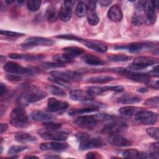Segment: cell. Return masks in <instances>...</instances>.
Listing matches in <instances>:
<instances>
[{"label": "cell", "mask_w": 159, "mask_h": 159, "mask_svg": "<svg viewBox=\"0 0 159 159\" xmlns=\"http://www.w3.org/2000/svg\"><path fill=\"white\" fill-rule=\"evenodd\" d=\"M47 96L45 91L30 88L24 94H22L17 99L18 104L21 107H25L29 103H32L40 101Z\"/></svg>", "instance_id": "cell-1"}, {"label": "cell", "mask_w": 159, "mask_h": 159, "mask_svg": "<svg viewBox=\"0 0 159 159\" xmlns=\"http://www.w3.org/2000/svg\"><path fill=\"white\" fill-rule=\"evenodd\" d=\"M76 136V138L77 139V140L80 142L81 141L83 140L84 139H85L86 138L88 137L89 135L88 133L86 132H77L75 135Z\"/></svg>", "instance_id": "cell-50"}, {"label": "cell", "mask_w": 159, "mask_h": 159, "mask_svg": "<svg viewBox=\"0 0 159 159\" xmlns=\"http://www.w3.org/2000/svg\"><path fill=\"white\" fill-rule=\"evenodd\" d=\"M0 33L2 35L10 37H22L24 35V34L20 33V32H14V31H11V30H1Z\"/></svg>", "instance_id": "cell-45"}, {"label": "cell", "mask_w": 159, "mask_h": 159, "mask_svg": "<svg viewBox=\"0 0 159 159\" xmlns=\"http://www.w3.org/2000/svg\"><path fill=\"white\" fill-rule=\"evenodd\" d=\"M152 158L158 159L159 158V144L158 142L153 143L150 145V153Z\"/></svg>", "instance_id": "cell-41"}, {"label": "cell", "mask_w": 159, "mask_h": 159, "mask_svg": "<svg viewBox=\"0 0 159 159\" xmlns=\"http://www.w3.org/2000/svg\"><path fill=\"white\" fill-rule=\"evenodd\" d=\"M54 43V40L48 38L42 37H30L21 44V47L27 48L37 46H50Z\"/></svg>", "instance_id": "cell-7"}, {"label": "cell", "mask_w": 159, "mask_h": 159, "mask_svg": "<svg viewBox=\"0 0 159 159\" xmlns=\"http://www.w3.org/2000/svg\"><path fill=\"white\" fill-rule=\"evenodd\" d=\"M51 76L62 80L66 83L71 81H78L81 78V75L80 73L77 71H52L49 73Z\"/></svg>", "instance_id": "cell-9"}, {"label": "cell", "mask_w": 159, "mask_h": 159, "mask_svg": "<svg viewBox=\"0 0 159 159\" xmlns=\"http://www.w3.org/2000/svg\"><path fill=\"white\" fill-rule=\"evenodd\" d=\"M145 11L146 13V22L148 24H153L156 20L155 9L152 5L151 2H146L145 6Z\"/></svg>", "instance_id": "cell-25"}, {"label": "cell", "mask_w": 159, "mask_h": 159, "mask_svg": "<svg viewBox=\"0 0 159 159\" xmlns=\"http://www.w3.org/2000/svg\"><path fill=\"white\" fill-rule=\"evenodd\" d=\"M28 147L25 145H13L9 147L7 151L8 155H15L16 153H18L20 152H22L26 149H27Z\"/></svg>", "instance_id": "cell-38"}, {"label": "cell", "mask_w": 159, "mask_h": 159, "mask_svg": "<svg viewBox=\"0 0 159 159\" xmlns=\"http://www.w3.org/2000/svg\"><path fill=\"white\" fill-rule=\"evenodd\" d=\"M68 147L67 143L62 142V141H54L51 142L42 143L40 145L41 150H55L57 152L63 151Z\"/></svg>", "instance_id": "cell-15"}, {"label": "cell", "mask_w": 159, "mask_h": 159, "mask_svg": "<svg viewBox=\"0 0 159 159\" xmlns=\"http://www.w3.org/2000/svg\"><path fill=\"white\" fill-rule=\"evenodd\" d=\"M47 157L48 158H60V157L59 156H51V155H49V156H47Z\"/></svg>", "instance_id": "cell-61"}, {"label": "cell", "mask_w": 159, "mask_h": 159, "mask_svg": "<svg viewBox=\"0 0 159 159\" xmlns=\"http://www.w3.org/2000/svg\"><path fill=\"white\" fill-rule=\"evenodd\" d=\"M74 1H65L58 12V17L63 22L69 21L72 16Z\"/></svg>", "instance_id": "cell-11"}, {"label": "cell", "mask_w": 159, "mask_h": 159, "mask_svg": "<svg viewBox=\"0 0 159 159\" xmlns=\"http://www.w3.org/2000/svg\"><path fill=\"white\" fill-rule=\"evenodd\" d=\"M56 37L58 39H66L70 40H75L79 42H83L84 40V39L81 38H80L78 37H76L75 35H71V34H60V35H57Z\"/></svg>", "instance_id": "cell-43"}, {"label": "cell", "mask_w": 159, "mask_h": 159, "mask_svg": "<svg viewBox=\"0 0 159 159\" xmlns=\"http://www.w3.org/2000/svg\"><path fill=\"white\" fill-rule=\"evenodd\" d=\"M49 89L50 92L55 96H58L60 97L66 96V92L59 86H57L55 85H52V86H50Z\"/></svg>", "instance_id": "cell-39"}, {"label": "cell", "mask_w": 159, "mask_h": 159, "mask_svg": "<svg viewBox=\"0 0 159 159\" xmlns=\"http://www.w3.org/2000/svg\"><path fill=\"white\" fill-rule=\"evenodd\" d=\"M42 66L45 68H60V67H63L65 66V64L60 63L58 62L53 63V62H45L42 64Z\"/></svg>", "instance_id": "cell-48"}, {"label": "cell", "mask_w": 159, "mask_h": 159, "mask_svg": "<svg viewBox=\"0 0 159 159\" xmlns=\"http://www.w3.org/2000/svg\"><path fill=\"white\" fill-rule=\"evenodd\" d=\"M53 59L58 63H71L73 61V58L69 57L66 53H62V54H56L53 57Z\"/></svg>", "instance_id": "cell-34"}, {"label": "cell", "mask_w": 159, "mask_h": 159, "mask_svg": "<svg viewBox=\"0 0 159 159\" xmlns=\"http://www.w3.org/2000/svg\"><path fill=\"white\" fill-rule=\"evenodd\" d=\"M7 93V87L5 86V84H4L2 83H1L0 84V96L1 98H2L4 96H5Z\"/></svg>", "instance_id": "cell-52"}, {"label": "cell", "mask_w": 159, "mask_h": 159, "mask_svg": "<svg viewBox=\"0 0 159 159\" xmlns=\"http://www.w3.org/2000/svg\"><path fill=\"white\" fill-rule=\"evenodd\" d=\"M88 12V7L87 5L83 2H80L76 7V13L78 17H83Z\"/></svg>", "instance_id": "cell-36"}, {"label": "cell", "mask_w": 159, "mask_h": 159, "mask_svg": "<svg viewBox=\"0 0 159 159\" xmlns=\"http://www.w3.org/2000/svg\"><path fill=\"white\" fill-rule=\"evenodd\" d=\"M25 158H38V157H36V156H31V155H30V156L25 157Z\"/></svg>", "instance_id": "cell-62"}, {"label": "cell", "mask_w": 159, "mask_h": 159, "mask_svg": "<svg viewBox=\"0 0 159 159\" xmlns=\"http://www.w3.org/2000/svg\"><path fill=\"white\" fill-rule=\"evenodd\" d=\"M146 132L151 137L157 140H158V127H153L147 128L146 130Z\"/></svg>", "instance_id": "cell-46"}, {"label": "cell", "mask_w": 159, "mask_h": 159, "mask_svg": "<svg viewBox=\"0 0 159 159\" xmlns=\"http://www.w3.org/2000/svg\"><path fill=\"white\" fill-rule=\"evenodd\" d=\"M152 5L153 6L155 10H158V4H159V1H151L150 2Z\"/></svg>", "instance_id": "cell-58"}, {"label": "cell", "mask_w": 159, "mask_h": 159, "mask_svg": "<svg viewBox=\"0 0 159 159\" xmlns=\"http://www.w3.org/2000/svg\"><path fill=\"white\" fill-rule=\"evenodd\" d=\"M83 43L89 48L94 50L98 52L104 53L107 50V47L106 45L99 42L98 41H94L91 40L84 39Z\"/></svg>", "instance_id": "cell-21"}, {"label": "cell", "mask_w": 159, "mask_h": 159, "mask_svg": "<svg viewBox=\"0 0 159 159\" xmlns=\"http://www.w3.org/2000/svg\"><path fill=\"white\" fill-rule=\"evenodd\" d=\"M98 122H100L98 114L80 116L74 120L75 124L77 126L87 129H93L97 125Z\"/></svg>", "instance_id": "cell-3"}, {"label": "cell", "mask_w": 159, "mask_h": 159, "mask_svg": "<svg viewBox=\"0 0 159 159\" xmlns=\"http://www.w3.org/2000/svg\"><path fill=\"white\" fill-rule=\"evenodd\" d=\"M155 47V45L151 43L148 42H134L130 43L129 45H123V46H117L115 47V48L117 50H127L132 53H136L141 52L145 49L152 48Z\"/></svg>", "instance_id": "cell-10"}, {"label": "cell", "mask_w": 159, "mask_h": 159, "mask_svg": "<svg viewBox=\"0 0 159 159\" xmlns=\"http://www.w3.org/2000/svg\"><path fill=\"white\" fill-rule=\"evenodd\" d=\"M9 57L12 59H19L26 61H37L44 58V56L41 54L29 55V54H19L16 53H11L9 54Z\"/></svg>", "instance_id": "cell-22"}, {"label": "cell", "mask_w": 159, "mask_h": 159, "mask_svg": "<svg viewBox=\"0 0 159 159\" xmlns=\"http://www.w3.org/2000/svg\"><path fill=\"white\" fill-rule=\"evenodd\" d=\"M41 6V1L39 0H29L27 1L28 9L32 12L38 11Z\"/></svg>", "instance_id": "cell-37"}, {"label": "cell", "mask_w": 159, "mask_h": 159, "mask_svg": "<svg viewBox=\"0 0 159 159\" xmlns=\"http://www.w3.org/2000/svg\"><path fill=\"white\" fill-rule=\"evenodd\" d=\"M141 99L139 96L134 94H126L122 95L118 99V102L121 104H133L140 101Z\"/></svg>", "instance_id": "cell-29"}, {"label": "cell", "mask_w": 159, "mask_h": 159, "mask_svg": "<svg viewBox=\"0 0 159 159\" xmlns=\"http://www.w3.org/2000/svg\"><path fill=\"white\" fill-rule=\"evenodd\" d=\"M38 134L45 140L54 141H65L68 137V134L64 131L51 130L45 128L39 130Z\"/></svg>", "instance_id": "cell-4"}, {"label": "cell", "mask_w": 159, "mask_h": 159, "mask_svg": "<svg viewBox=\"0 0 159 159\" xmlns=\"http://www.w3.org/2000/svg\"><path fill=\"white\" fill-rule=\"evenodd\" d=\"M5 2H6L7 4H12V3H13L14 1H9V0H6V1H5Z\"/></svg>", "instance_id": "cell-60"}, {"label": "cell", "mask_w": 159, "mask_h": 159, "mask_svg": "<svg viewBox=\"0 0 159 159\" xmlns=\"http://www.w3.org/2000/svg\"><path fill=\"white\" fill-rule=\"evenodd\" d=\"M159 98L158 96H155L150 99H148L145 101V104L148 106L150 107H158L159 105Z\"/></svg>", "instance_id": "cell-47"}, {"label": "cell", "mask_w": 159, "mask_h": 159, "mask_svg": "<svg viewBox=\"0 0 159 159\" xmlns=\"http://www.w3.org/2000/svg\"><path fill=\"white\" fill-rule=\"evenodd\" d=\"M131 21L134 25L139 26L143 23L144 19L141 14H139V13H135L132 17Z\"/></svg>", "instance_id": "cell-42"}, {"label": "cell", "mask_w": 159, "mask_h": 159, "mask_svg": "<svg viewBox=\"0 0 159 159\" xmlns=\"http://www.w3.org/2000/svg\"><path fill=\"white\" fill-rule=\"evenodd\" d=\"M68 107V103L65 101L58 100L55 98H50L47 101V109L48 112H56L66 110Z\"/></svg>", "instance_id": "cell-13"}, {"label": "cell", "mask_w": 159, "mask_h": 159, "mask_svg": "<svg viewBox=\"0 0 159 159\" xmlns=\"http://www.w3.org/2000/svg\"><path fill=\"white\" fill-rule=\"evenodd\" d=\"M10 122L17 128H25L29 123V118L26 112L22 107L14 108L10 114Z\"/></svg>", "instance_id": "cell-2"}, {"label": "cell", "mask_w": 159, "mask_h": 159, "mask_svg": "<svg viewBox=\"0 0 159 159\" xmlns=\"http://www.w3.org/2000/svg\"><path fill=\"white\" fill-rule=\"evenodd\" d=\"M158 63V60L153 57H137L134 58L132 64L129 66V68L131 70H140Z\"/></svg>", "instance_id": "cell-6"}, {"label": "cell", "mask_w": 159, "mask_h": 159, "mask_svg": "<svg viewBox=\"0 0 159 159\" xmlns=\"http://www.w3.org/2000/svg\"><path fill=\"white\" fill-rule=\"evenodd\" d=\"M148 86L152 88H154L156 89H158V81H157L155 82H152V83H148Z\"/></svg>", "instance_id": "cell-55"}, {"label": "cell", "mask_w": 159, "mask_h": 159, "mask_svg": "<svg viewBox=\"0 0 159 159\" xmlns=\"http://www.w3.org/2000/svg\"><path fill=\"white\" fill-rule=\"evenodd\" d=\"M99 157V154L96 152H91L87 153L86 158H98Z\"/></svg>", "instance_id": "cell-53"}, {"label": "cell", "mask_w": 159, "mask_h": 159, "mask_svg": "<svg viewBox=\"0 0 159 159\" xmlns=\"http://www.w3.org/2000/svg\"><path fill=\"white\" fill-rule=\"evenodd\" d=\"M70 97L76 101H88L94 99V96L90 94L88 91L82 89H74L70 92Z\"/></svg>", "instance_id": "cell-17"}, {"label": "cell", "mask_w": 159, "mask_h": 159, "mask_svg": "<svg viewBox=\"0 0 159 159\" xmlns=\"http://www.w3.org/2000/svg\"><path fill=\"white\" fill-rule=\"evenodd\" d=\"M2 147L1 146V153H2Z\"/></svg>", "instance_id": "cell-64"}, {"label": "cell", "mask_w": 159, "mask_h": 159, "mask_svg": "<svg viewBox=\"0 0 159 159\" xmlns=\"http://www.w3.org/2000/svg\"><path fill=\"white\" fill-rule=\"evenodd\" d=\"M148 91V88H146V87H142V88H140L137 89V91L140 93H146Z\"/></svg>", "instance_id": "cell-59"}, {"label": "cell", "mask_w": 159, "mask_h": 159, "mask_svg": "<svg viewBox=\"0 0 159 159\" xmlns=\"http://www.w3.org/2000/svg\"><path fill=\"white\" fill-rule=\"evenodd\" d=\"M127 129V124L123 122H114L107 124L102 129L101 132L104 134L112 135L124 131Z\"/></svg>", "instance_id": "cell-12"}, {"label": "cell", "mask_w": 159, "mask_h": 159, "mask_svg": "<svg viewBox=\"0 0 159 159\" xmlns=\"http://www.w3.org/2000/svg\"><path fill=\"white\" fill-rule=\"evenodd\" d=\"M98 111V107L96 106H89L80 109H71L69 112V115L70 116H75L77 114H85V113H89V112H93Z\"/></svg>", "instance_id": "cell-32"}, {"label": "cell", "mask_w": 159, "mask_h": 159, "mask_svg": "<svg viewBox=\"0 0 159 159\" xmlns=\"http://www.w3.org/2000/svg\"><path fill=\"white\" fill-rule=\"evenodd\" d=\"M122 75H124L127 78L132 80L138 83L148 84L150 81L151 76L147 73L131 72L125 70Z\"/></svg>", "instance_id": "cell-16"}, {"label": "cell", "mask_w": 159, "mask_h": 159, "mask_svg": "<svg viewBox=\"0 0 159 159\" xmlns=\"http://www.w3.org/2000/svg\"><path fill=\"white\" fill-rule=\"evenodd\" d=\"M14 139L20 143H31L36 140V137L29 133L24 132H17L14 134Z\"/></svg>", "instance_id": "cell-23"}, {"label": "cell", "mask_w": 159, "mask_h": 159, "mask_svg": "<svg viewBox=\"0 0 159 159\" xmlns=\"http://www.w3.org/2000/svg\"><path fill=\"white\" fill-rule=\"evenodd\" d=\"M122 155L125 158H152L150 153L139 152L136 149H128L122 152Z\"/></svg>", "instance_id": "cell-19"}, {"label": "cell", "mask_w": 159, "mask_h": 159, "mask_svg": "<svg viewBox=\"0 0 159 159\" xmlns=\"http://www.w3.org/2000/svg\"><path fill=\"white\" fill-rule=\"evenodd\" d=\"M104 145L103 142L100 139L91 138L89 136L80 142L79 149L80 150H86L91 148H100Z\"/></svg>", "instance_id": "cell-14"}, {"label": "cell", "mask_w": 159, "mask_h": 159, "mask_svg": "<svg viewBox=\"0 0 159 159\" xmlns=\"http://www.w3.org/2000/svg\"><path fill=\"white\" fill-rule=\"evenodd\" d=\"M3 69L9 73L16 75H32L36 71V70L22 66L20 64L11 61L7 62L4 65Z\"/></svg>", "instance_id": "cell-5"}, {"label": "cell", "mask_w": 159, "mask_h": 159, "mask_svg": "<svg viewBox=\"0 0 159 159\" xmlns=\"http://www.w3.org/2000/svg\"><path fill=\"white\" fill-rule=\"evenodd\" d=\"M43 124L45 129L51 130H58L61 127V124L60 123L53 122L50 120L45 122Z\"/></svg>", "instance_id": "cell-44"}, {"label": "cell", "mask_w": 159, "mask_h": 159, "mask_svg": "<svg viewBox=\"0 0 159 159\" xmlns=\"http://www.w3.org/2000/svg\"><path fill=\"white\" fill-rule=\"evenodd\" d=\"M64 53H66L69 57L72 58H76L84 52V50L80 47H67L63 48Z\"/></svg>", "instance_id": "cell-28"}, {"label": "cell", "mask_w": 159, "mask_h": 159, "mask_svg": "<svg viewBox=\"0 0 159 159\" xmlns=\"http://www.w3.org/2000/svg\"><path fill=\"white\" fill-rule=\"evenodd\" d=\"M17 2H18V3H19V4H22V3H23V2H24V1H17Z\"/></svg>", "instance_id": "cell-63"}, {"label": "cell", "mask_w": 159, "mask_h": 159, "mask_svg": "<svg viewBox=\"0 0 159 159\" xmlns=\"http://www.w3.org/2000/svg\"><path fill=\"white\" fill-rule=\"evenodd\" d=\"M87 12V19L89 24L93 26L96 25L99 23V18L95 9H88Z\"/></svg>", "instance_id": "cell-33"}, {"label": "cell", "mask_w": 159, "mask_h": 159, "mask_svg": "<svg viewBox=\"0 0 159 159\" xmlns=\"http://www.w3.org/2000/svg\"><path fill=\"white\" fill-rule=\"evenodd\" d=\"M108 142L112 145L120 147H129L131 145V142L129 139L117 134L110 135L108 137Z\"/></svg>", "instance_id": "cell-18"}, {"label": "cell", "mask_w": 159, "mask_h": 159, "mask_svg": "<svg viewBox=\"0 0 159 159\" xmlns=\"http://www.w3.org/2000/svg\"><path fill=\"white\" fill-rule=\"evenodd\" d=\"M114 79V77L110 75H101L89 78L86 80V81L91 83H103L112 81Z\"/></svg>", "instance_id": "cell-30"}, {"label": "cell", "mask_w": 159, "mask_h": 159, "mask_svg": "<svg viewBox=\"0 0 159 159\" xmlns=\"http://www.w3.org/2000/svg\"><path fill=\"white\" fill-rule=\"evenodd\" d=\"M88 10V9H96V2L94 1H91L88 2V5H87Z\"/></svg>", "instance_id": "cell-54"}, {"label": "cell", "mask_w": 159, "mask_h": 159, "mask_svg": "<svg viewBox=\"0 0 159 159\" xmlns=\"http://www.w3.org/2000/svg\"><path fill=\"white\" fill-rule=\"evenodd\" d=\"M101 6H108L109 5H110L112 1H107V0H105V1H99L98 2Z\"/></svg>", "instance_id": "cell-56"}, {"label": "cell", "mask_w": 159, "mask_h": 159, "mask_svg": "<svg viewBox=\"0 0 159 159\" xmlns=\"http://www.w3.org/2000/svg\"><path fill=\"white\" fill-rule=\"evenodd\" d=\"M6 78L10 81H17L22 79V77L20 76V75H16V74H8L6 75Z\"/></svg>", "instance_id": "cell-49"}, {"label": "cell", "mask_w": 159, "mask_h": 159, "mask_svg": "<svg viewBox=\"0 0 159 159\" xmlns=\"http://www.w3.org/2000/svg\"><path fill=\"white\" fill-rule=\"evenodd\" d=\"M107 59L111 61H127L132 59V57L125 55H111L107 57Z\"/></svg>", "instance_id": "cell-35"}, {"label": "cell", "mask_w": 159, "mask_h": 159, "mask_svg": "<svg viewBox=\"0 0 159 159\" xmlns=\"http://www.w3.org/2000/svg\"><path fill=\"white\" fill-rule=\"evenodd\" d=\"M140 109L135 106H124L119 109V113L125 117H131L136 114Z\"/></svg>", "instance_id": "cell-31"}, {"label": "cell", "mask_w": 159, "mask_h": 159, "mask_svg": "<svg viewBox=\"0 0 159 159\" xmlns=\"http://www.w3.org/2000/svg\"><path fill=\"white\" fill-rule=\"evenodd\" d=\"M107 16L113 22L120 21L122 19V12L120 6L118 4L111 6L107 12Z\"/></svg>", "instance_id": "cell-20"}, {"label": "cell", "mask_w": 159, "mask_h": 159, "mask_svg": "<svg viewBox=\"0 0 159 159\" xmlns=\"http://www.w3.org/2000/svg\"><path fill=\"white\" fill-rule=\"evenodd\" d=\"M7 127L8 126L6 124L1 123V134H3L4 132H5L7 130Z\"/></svg>", "instance_id": "cell-57"}, {"label": "cell", "mask_w": 159, "mask_h": 159, "mask_svg": "<svg viewBox=\"0 0 159 159\" xmlns=\"http://www.w3.org/2000/svg\"><path fill=\"white\" fill-rule=\"evenodd\" d=\"M48 80H49L50 81H51L52 82H53V83L58 84H60V85H61V86H65V87H67V86L69 85V84H69L68 83L65 82V81H62V80H60L57 79V78H53V77H52V76L49 77V78H48Z\"/></svg>", "instance_id": "cell-51"}, {"label": "cell", "mask_w": 159, "mask_h": 159, "mask_svg": "<svg viewBox=\"0 0 159 159\" xmlns=\"http://www.w3.org/2000/svg\"><path fill=\"white\" fill-rule=\"evenodd\" d=\"M82 60L86 63L89 65L98 66V65H103L105 64V61H103L101 58H100L97 56L90 55V54L83 55L82 57Z\"/></svg>", "instance_id": "cell-26"}, {"label": "cell", "mask_w": 159, "mask_h": 159, "mask_svg": "<svg viewBox=\"0 0 159 159\" xmlns=\"http://www.w3.org/2000/svg\"><path fill=\"white\" fill-rule=\"evenodd\" d=\"M137 121L144 125H153L158 120V115L153 112L149 111L140 110L135 115Z\"/></svg>", "instance_id": "cell-8"}, {"label": "cell", "mask_w": 159, "mask_h": 159, "mask_svg": "<svg viewBox=\"0 0 159 159\" xmlns=\"http://www.w3.org/2000/svg\"><path fill=\"white\" fill-rule=\"evenodd\" d=\"M31 118L37 122H47L52 119L53 116L49 113L43 112L42 111H33L30 114Z\"/></svg>", "instance_id": "cell-24"}, {"label": "cell", "mask_w": 159, "mask_h": 159, "mask_svg": "<svg viewBox=\"0 0 159 159\" xmlns=\"http://www.w3.org/2000/svg\"><path fill=\"white\" fill-rule=\"evenodd\" d=\"M45 16L47 20L50 22H54L57 20L58 12L55 6L49 5L46 9Z\"/></svg>", "instance_id": "cell-27"}, {"label": "cell", "mask_w": 159, "mask_h": 159, "mask_svg": "<svg viewBox=\"0 0 159 159\" xmlns=\"http://www.w3.org/2000/svg\"><path fill=\"white\" fill-rule=\"evenodd\" d=\"M102 93H104L109 91H115L117 93H120L124 91V88L122 86L116 85V86H106L104 87H101Z\"/></svg>", "instance_id": "cell-40"}]
</instances>
